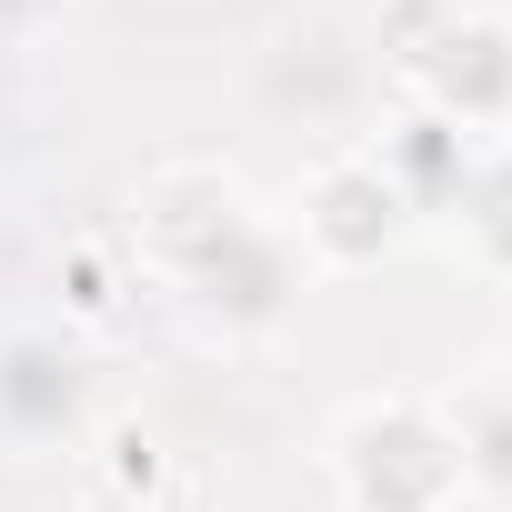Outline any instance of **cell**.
Returning a JSON list of instances; mask_svg holds the SVG:
<instances>
[{"label": "cell", "mask_w": 512, "mask_h": 512, "mask_svg": "<svg viewBox=\"0 0 512 512\" xmlns=\"http://www.w3.org/2000/svg\"><path fill=\"white\" fill-rule=\"evenodd\" d=\"M131 262L171 282L191 312H211L221 332H272L312 292L282 211H262L251 181L221 161H171L131 191Z\"/></svg>", "instance_id": "obj_1"}, {"label": "cell", "mask_w": 512, "mask_h": 512, "mask_svg": "<svg viewBox=\"0 0 512 512\" xmlns=\"http://www.w3.org/2000/svg\"><path fill=\"white\" fill-rule=\"evenodd\" d=\"M372 61L402 81V111L452 121L462 141H512V21L482 0H382Z\"/></svg>", "instance_id": "obj_2"}, {"label": "cell", "mask_w": 512, "mask_h": 512, "mask_svg": "<svg viewBox=\"0 0 512 512\" xmlns=\"http://www.w3.org/2000/svg\"><path fill=\"white\" fill-rule=\"evenodd\" d=\"M332 502L342 512H452L462 502V452L432 392H372L332 422Z\"/></svg>", "instance_id": "obj_3"}, {"label": "cell", "mask_w": 512, "mask_h": 512, "mask_svg": "<svg viewBox=\"0 0 512 512\" xmlns=\"http://www.w3.org/2000/svg\"><path fill=\"white\" fill-rule=\"evenodd\" d=\"M282 231H292V251H302V272H312V282H342V272L392 262V251L422 231V211L402 201V181L382 171L372 141H342V151H322V161L292 181Z\"/></svg>", "instance_id": "obj_4"}, {"label": "cell", "mask_w": 512, "mask_h": 512, "mask_svg": "<svg viewBox=\"0 0 512 512\" xmlns=\"http://www.w3.org/2000/svg\"><path fill=\"white\" fill-rule=\"evenodd\" d=\"M91 432V362L51 322L0 332V452H71Z\"/></svg>", "instance_id": "obj_5"}, {"label": "cell", "mask_w": 512, "mask_h": 512, "mask_svg": "<svg viewBox=\"0 0 512 512\" xmlns=\"http://www.w3.org/2000/svg\"><path fill=\"white\" fill-rule=\"evenodd\" d=\"M432 231L452 241V262L492 292H512V141H482L452 181V201L432 211Z\"/></svg>", "instance_id": "obj_6"}, {"label": "cell", "mask_w": 512, "mask_h": 512, "mask_svg": "<svg viewBox=\"0 0 512 512\" xmlns=\"http://www.w3.org/2000/svg\"><path fill=\"white\" fill-rule=\"evenodd\" d=\"M432 402H442V422H452L462 492L492 502V512H512V382L472 372V382H452V392H432Z\"/></svg>", "instance_id": "obj_7"}, {"label": "cell", "mask_w": 512, "mask_h": 512, "mask_svg": "<svg viewBox=\"0 0 512 512\" xmlns=\"http://www.w3.org/2000/svg\"><path fill=\"white\" fill-rule=\"evenodd\" d=\"M111 482H121V492H151V482H161V442H151V432H111Z\"/></svg>", "instance_id": "obj_8"}, {"label": "cell", "mask_w": 512, "mask_h": 512, "mask_svg": "<svg viewBox=\"0 0 512 512\" xmlns=\"http://www.w3.org/2000/svg\"><path fill=\"white\" fill-rule=\"evenodd\" d=\"M51 11V0H0V21H41Z\"/></svg>", "instance_id": "obj_9"}, {"label": "cell", "mask_w": 512, "mask_h": 512, "mask_svg": "<svg viewBox=\"0 0 512 512\" xmlns=\"http://www.w3.org/2000/svg\"><path fill=\"white\" fill-rule=\"evenodd\" d=\"M492 382H512V332H502V362H492Z\"/></svg>", "instance_id": "obj_10"}, {"label": "cell", "mask_w": 512, "mask_h": 512, "mask_svg": "<svg viewBox=\"0 0 512 512\" xmlns=\"http://www.w3.org/2000/svg\"><path fill=\"white\" fill-rule=\"evenodd\" d=\"M452 512H492V502H472V492H462V502H452Z\"/></svg>", "instance_id": "obj_11"}]
</instances>
